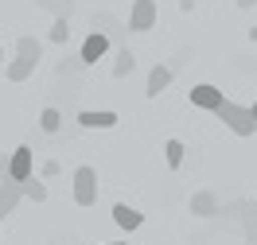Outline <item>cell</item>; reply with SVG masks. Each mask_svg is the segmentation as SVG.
I'll use <instances>...</instances> for the list:
<instances>
[{"label": "cell", "mask_w": 257, "mask_h": 245, "mask_svg": "<svg viewBox=\"0 0 257 245\" xmlns=\"http://www.w3.org/2000/svg\"><path fill=\"white\" fill-rule=\"evenodd\" d=\"M35 63H39V39H32V35H20L16 39V59L8 63V82H24L28 74L35 70Z\"/></svg>", "instance_id": "obj_1"}, {"label": "cell", "mask_w": 257, "mask_h": 245, "mask_svg": "<svg viewBox=\"0 0 257 245\" xmlns=\"http://www.w3.org/2000/svg\"><path fill=\"white\" fill-rule=\"evenodd\" d=\"M214 117H218V121H222V125L234 132V136H253V132H257V121H253V109H249V105L222 101V109H218Z\"/></svg>", "instance_id": "obj_2"}, {"label": "cell", "mask_w": 257, "mask_h": 245, "mask_svg": "<svg viewBox=\"0 0 257 245\" xmlns=\"http://www.w3.org/2000/svg\"><path fill=\"white\" fill-rule=\"evenodd\" d=\"M74 202L78 206H94L97 202V171L94 167H78L74 171Z\"/></svg>", "instance_id": "obj_3"}, {"label": "cell", "mask_w": 257, "mask_h": 245, "mask_svg": "<svg viewBox=\"0 0 257 245\" xmlns=\"http://www.w3.org/2000/svg\"><path fill=\"white\" fill-rule=\"evenodd\" d=\"M148 28H156V0H133L128 32H148Z\"/></svg>", "instance_id": "obj_4"}, {"label": "cell", "mask_w": 257, "mask_h": 245, "mask_svg": "<svg viewBox=\"0 0 257 245\" xmlns=\"http://www.w3.org/2000/svg\"><path fill=\"white\" fill-rule=\"evenodd\" d=\"M32 171H35V152L28 144H20L16 152H12V167H8V175L20 179V183H28V179H35Z\"/></svg>", "instance_id": "obj_5"}, {"label": "cell", "mask_w": 257, "mask_h": 245, "mask_svg": "<svg viewBox=\"0 0 257 245\" xmlns=\"http://www.w3.org/2000/svg\"><path fill=\"white\" fill-rule=\"evenodd\" d=\"M222 90L218 86H210V82H203V86H191V105H199V109H210V113H218L222 109Z\"/></svg>", "instance_id": "obj_6"}, {"label": "cell", "mask_w": 257, "mask_h": 245, "mask_svg": "<svg viewBox=\"0 0 257 245\" xmlns=\"http://www.w3.org/2000/svg\"><path fill=\"white\" fill-rule=\"evenodd\" d=\"M187 210L195 218H214V214H222V202H218V195H210V191H199V195H191Z\"/></svg>", "instance_id": "obj_7"}, {"label": "cell", "mask_w": 257, "mask_h": 245, "mask_svg": "<svg viewBox=\"0 0 257 245\" xmlns=\"http://www.w3.org/2000/svg\"><path fill=\"white\" fill-rule=\"evenodd\" d=\"M20 198H24V183L8 175V179L0 183V218H4V214H12V210H16V206H20Z\"/></svg>", "instance_id": "obj_8"}, {"label": "cell", "mask_w": 257, "mask_h": 245, "mask_svg": "<svg viewBox=\"0 0 257 245\" xmlns=\"http://www.w3.org/2000/svg\"><path fill=\"white\" fill-rule=\"evenodd\" d=\"M105 51H109V39L101 32H94V35H86V43H82V51H78V59L86 66H94L97 59H105Z\"/></svg>", "instance_id": "obj_9"}, {"label": "cell", "mask_w": 257, "mask_h": 245, "mask_svg": "<svg viewBox=\"0 0 257 245\" xmlns=\"http://www.w3.org/2000/svg\"><path fill=\"white\" fill-rule=\"evenodd\" d=\"M121 117L113 113V109H82L78 113V125L82 129H113Z\"/></svg>", "instance_id": "obj_10"}, {"label": "cell", "mask_w": 257, "mask_h": 245, "mask_svg": "<svg viewBox=\"0 0 257 245\" xmlns=\"http://www.w3.org/2000/svg\"><path fill=\"white\" fill-rule=\"evenodd\" d=\"M168 86H172V70L156 63L152 70H148V86H145V94H148V98H160V94L168 90Z\"/></svg>", "instance_id": "obj_11"}, {"label": "cell", "mask_w": 257, "mask_h": 245, "mask_svg": "<svg viewBox=\"0 0 257 245\" xmlns=\"http://www.w3.org/2000/svg\"><path fill=\"white\" fill-rule=\"evenodd\" d=\"M113 222H117L121 229H141L145 214L137 210V206H128V202H117V206H113Z\"/></svg>", "instance_id": "obj_12"}, {"label": "cell", "mask_w": 257, "mask_h": 245, "mask_svg": "<svg viewBox=\"0 0 257 245\" xmlns=\"http://www.w3.org/2000/svg\"><path fill=\"white\" fill-rule=\"evenodd\" d=\"M133 66H137V55L128 47L117 51V63H113V78H125V74H133Z\"/></svg>", "instance_id": "obj_13"}, {"label": "cell", "mask_w": 257, "mask_h": 245, "mask_svg": "<svg viewBox=\"0 0 257 245\" xmlns=\"http://www.w3.org/2000/svg\"><path fill=\"white\" fill-rule=\"evenodd\" d=\"M183 156H187L183 140H168V144H164V160H168V167H172V171H176V167H183Z\"/></svg>", "instance_id": "obj_14"}, {"label": "cell", "mask_w": 257, "mask_h": 245, "mask_svg": "<svg viewBox=\"0 0 257 245\" xmlns=\"http://www.w3.org/2000/svg\"><path fill=\"white\" fill-rule=\"evenodd\" d=\"M66 39H70V20L55 16V24H51V43H66Z\"/></svg>", "instance_id": "obj_15"}, {"label": "cell", "mask_w": 257, "mask_h": 245, "mask_svg": "<svg viewBox=\"0 0 257 245\" xmlns=\"http://www.w3.org/2000/svg\"><path fill=\"white\" fill-rule=\"evenodd\" d=\"M59 125H63L59 109H43V113H39V129L43 132H59Z\"/></svg>", "instance_id": "obj_16"}, {"label": "cell", "mask_w": 257, "mask_h": 245, "mask_svg": "<svg viewBox=\"0 0 257 245\" xmlns=\"http://www.w3.org/2000/svg\"><path fill=\"white\" fill-rule=\"evenodd\" d=\"M24 198H32V202H47V187L39 179H28L24 183Z\"/></svg>", "instance_id": "obj_17"}, {"label": "cell", "mask_w": 257, "mask_h": 245, "mask_svg": "<svg viewBox=\"0 0 257 245\" xmlns=\"http://www.w3.org/2000/svg\"><path fill=\"white\" fill-rule=\"evenodd\" d=\"M39 8H55V16H70L74 0H39Z\"/></svg>", "instance_id": "obj_18"}, {"label": "cell", "mask_w": 257, "mask_h": 245, "mask_svg": "<svg viewBox=\"0 0 257 245\" xmlns=\"http://www.w3.org/2000/svg\"><path fill=\"white\" fill-rule=\"evenodd\" d=\"M8 167H12V156H4V152H0V183L8 179Z\"/></svg>", "instance_id": "obj_19"}, {"label": "cell", "mask_w": 257, "mask_h": 245, "mask_svg": "<svg viewBox=\"0 0 257 245\" xmlns=\"http://www.w3.org/2000/svg\"><path fill=\"white\" fill-rule=\"evenodd\" d=\"M51 175H59V163H55V160L43 163V179H51Z\"/></svg>", "instance_id": "obj_20"}, {"label": "cell", "mask_w": 257, "mask_h": 245, "mask_svg": "<svg viewBox=\"0 0 257 245\" xmlns=\"http://www.w3.org/2000/svg\"><path fill=\"white\" fill-rule=\"evenodd\" d=\"M179 8H183V12H191V8H195V0H179Z\"/></svg>", "instance_id": "obj_21"}, {"label": "cell", "mask_w": 257, "mask_h": 245, "mask_svg": "<svg viewBox=\"0 0 257 245\" xmlns=\"http://www.w3.org/2000/svg\"><path fill=\"white\" fill-rule=\"evenodd\" d=\"M234 4H238V8H253L257 0H234Z\"/></svg>", "instance_id": "obj_22"}, {"label": "cell", "mask_w": 257, "mask_h": 245, "mask_svg": "<svg viewBox=\"0 0 257 245\" xmlns=\"http://www.w3.org/2000/svg\"><path fill=\"white\" fill-rule=\"evenodd\" d=\"M249 109H253V121H257V101H253V105H249Z\"/></svg>", "instance_id": "obj_23"}, {"label": "cell", "mask_w": 257, "mask_h": 245, "mask_svg": "<svg viewBox=\"0 0 257 245\" xmlns=\"http://www.w3.org/2000/svg\"><path fill=\"white\" fill-rule=\"evenodd\" d=\"M249 35H253V39H257V28H249Z\"/></svg>", "instance_id": "obj_24"}, {"label": "cell", "mask_w": 257, "mask_h": 245, "mask_svg": "<svg viewBox=\"0 0 257 245\" xmlns=\"http://www.w3.org/2000/svg\"><path fill=\"white\" fill-rule=\"evenodd\" d=\"M0 66H4V51H0Z\"/></svg>", "instance_id": "obj_25"}, {"label": "cell", "mask_w": 257, "mask_h": 245, "mask_svg": "<svg viewBox=\"0 0 257 245\" xmlns=\"http://www.w3.org/2000/svg\"><path fill=\"white\" fill-rule=\"evenodd\" d=\"M105 245H121V241H105Z\"/></svg>", "instance_id": "obj_26"}, {"label": "cell", "mask_w": 257, "mask_h": 245, "mask_svg": "<svg viewBox=\"0 0 257 245\" xmlns=\"http://www.w3.org/2000/svg\"><path fill=\"white\" fill-rule=\"evenodd\" d=\"M253 206H257V202H253Z\"/></svg>", "instance_id": "obj_27"}, {"label": "cell", "mask_w": 257, "mask_h": 245, "mask_svg": "<svg viewBox=\"0 0 257 245\" xmlns=\"http://www.w3.org/2000/svg\"><path fill=\"white\" fill-rule=\"evenodd\" d=\"M253 245H257V241H253Z\"/></svg>", "instance_id": "obj_28"}]
</instances>
